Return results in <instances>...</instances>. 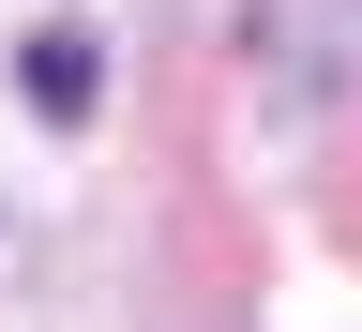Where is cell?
I'll use <instances>...</instances> for the list:
<instances>
[{
  "label": "cell",
  "mask_w": 362,
  "mask_h": 332,
  "mask_svg": "<svg viewBox=\"0 0 362 332\" xmlns=\"http://www.w3.org/2000/svg\"><path fill=\"white\" fill-rule=\"evenodd\" d=\"M90 91H106V61H90L76 30H30V45H16V106H45V121H90Z\"/></svg>",
  "instance_id": "6da1fadb"
}]
</instances>
